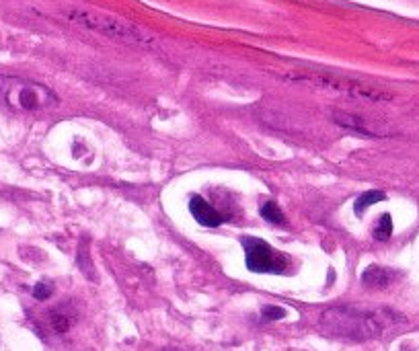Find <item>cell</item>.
<instances>
[{"label": "cell", "instance_id": "1", "mask_svg": "<svg viewBox=\"0 0 419 351\" xmlns=\"http://www.w3.org/2000/svg\"><path fill=\"white\" fill-rule=\"evenodd\" d=\"M405 323L395 310L389 308H356L335 306L321 314L319 327L325 335L350 341H370Z\"/></svg>", "mask_w": 419, "mask_h": 351}, {"label": "cell", "instance_id": "2", "mask_svg": "<svg viewBox=\"0 0 419 351\" xmlns=\"http://www.w3.org/2000/svg\"><path fill=\"white\" fill-rule=\"evenodd\" d=\"M0 105L17 114H39L56 107L58 95L33 80L0 76Z\"/></svg>", "mask_w": 419, "mask_h": 351}, {"label": "cell", "instance_id": "3", "mask_svg": "<svg viewBox=\"0 0 419 351\" xmlns=\"http://www.w3.org/2000/svg\"><path fill=\"white\" fill-rule=\"evenodd\" d=\"M70 21L84 29L101 33L105 37H114L120 42H127V44L150 42V37L140 27H136L130 21L118 19L114 15H103V12H93V10H70Z\"/></svg>", "mask_w": 419, "mask_h": 351}, {"label": "cell", "instance_id": "4", "mask_svg": "<svg viewBox=\"0 0 419 351\" xmlns=\"http://www.w3.org/2000/svg\"><path fill=\"white\" fill-rule=\"evenodd\" d=\"M242 251H244V263L247 269L253 273H282L288 265L286 257L278 251H274L265 240L255 236L240 238Z\"/></svg>", "mask_w": 419, "mask_h": 351}, {"label": "cell", "instance_id": "5", "mask_svg": "<svg viewBox=\"0 0 419 351\" xmlns=\"http://www.w3.org/2000/svg\"><path fill=\"white\" fill-rule=\"evenodd\" d=\"M189 212L195 218V222L202 224V226H206V228H216V226H220L224 222L222 214L216 208H212L202 195H191V199H189Z\"/></svg>", "mask_w": 419, "mask_h": 351}, {"label": "cell", "instance_id": "6", "mask_svg": "<svg viewBox=\"0 0 419 351\" xmlns=\"http://www.w3.org/2000/svg\"><path fill=\"white\" fill-rule=\"evenodd\" d=\"M393 280H395V271L380 265H370L362 273V284L372 290H384L393 284Z\"/></svg>", "mask_w": 419, "mask_h": 351}, {"label": "cell", "instance_id": "7", "mask_svg": "<svg viewBox=\"0 0 419 351\" xmlns=\"http://www.w3.org/2000/svg\"><path fill=\"white\" fill-rule=\"evenodd\" d=\"M48 323L54 329V333H68L72 329V325L76 323V312L68 306H56L54 310H50L48 314Z\"/></svg>", "mask_w": 419, "mask_h": 351}, {"label": "cell", "instance_id": "8", "mask_svg": "<svg viewBox=\"0 0 419 351\" xmlns=\"http://www.w3.org/2000/svg\"><path fill=\"white\" fill-rule=\"evenodd\" d=\"M333 119L339 123V125H344V127H348V129H354V132H359V134H366V136H380L378 132H376V127H372L366 119L362 116H352V114H335Z\"/></svg>", "mask_w": 419, "mask_h": 351}, {"label": "cell", "instance_id": "9", "mask_svg": "<svg viewBox=\"0 0 419 351\" xmlns=\"http://www.w3.org/2000/svg\"><path fill=\"white\" fill-rule=\"evenodd\" d=\"M261 218L265 222H269V224H276V226H284L286 224L284 212H282V208L276 201H265L261 206Z\"/></svg>", "mask_w": 419, "mask_h": 351}, {"label": "cell", "instance_id": "10", "mask_svg": "<svg viewBox=\"0 0 419 351\" xmlns=\"http://www.w3.org/2000/svg\"><path fill=\"white\" fill-rule=\"evenodd\" d=\"M384 197H386L384 191H366V193H362L358 199H356V206H354L356 216H362L372 204H378V201H382Z\"/></svg>", "mask_w": 419, "mask_h": 351}, {"label": "cell", "instance_id": "11", "mask_svg": "<svg viewBox=\"0 0 419 351\" xmlns=\"http://www.w3.org/2000/svg\"><path fill=\"white\" fill-rule=\"evenodd\" d=\"M372 234H374L376 240H382V242L391 238V234H393V218H391V214H382V216L378 218V222H376Z\"/></svg>", "mask_w": 419, "mask_h": 351}, {"label": "cell", "instance_id": "12", "mask_svg": "<svg viewBox=\"0 0 419 351\" xmlns=\"http://www.w3.org/2000/svg\"><path fill=\"white\" fill-rule=\"evenodd\" d=\"M54 294V286L52 284H48V282H39V284H35L33 286V298L35 300H48L50 296Z\"/></svg>", "mask_w": 419, "mask_h": 351}, {"label": "cell", "instance_id": "13", "mask_svg": "<svg viewBox=\"0 0 419 351\" xmlns=\"http://www.w3.org/2000/svg\"><path fill=\"white\" fill-rule=\"evenodd\" d=\"M261 316H263L265 321H280V318L286 316V310L280 308V306H263Z\"/></svg>", "mask_w": 419, "mask_h": 351}, {"label": "cell", "instance_id": "14", "mask_svg": "<svg viewBox=\"0 0 419 351\" xmlns=\"http://www.w3.org/2000/svg\"><path fill=\"white\" fill-rule=\"evenodd\" d=\"M78 265L82 267V271H84L89 278H93V273L89 271V251H87V246H82V253L78 255Z\"/></svg>", "mask_w": 419, "mask_h": 351}, {"label": "cell", "instance_id": "15", "mask_svg": "<svg viewBox=\"0 0 419 351\" xmlns=\"http://www.w3.org/2000/svg\"><path fill=\"white\" fill-rule=\"evenodd\" d=\"M171 351H177V350H171Z\"/></svg>", "mask_w": 419, "mask_h": 351}]
</instances>
